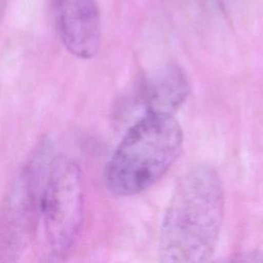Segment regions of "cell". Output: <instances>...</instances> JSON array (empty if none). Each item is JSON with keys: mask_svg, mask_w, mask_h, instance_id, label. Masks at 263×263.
Segmentation results:
<instances>
[{"mask_svg": "<svg viewBox=\"0 0 263 263\" xmlns=\"http://www.w3.org/2000/svg\"><path fill=\"white\" fill-rule=\"evenodd\" d=\"M58 27L67 50L81 60L97 55L101 17L97 0H58Z\"/></svg>", "mask_w": 263, "mask_h": 263, "instance_id": "obj_6", "label": "cell"}, {"mask_svg": "<svg viewBox=\"0 0 263 263\" xmlns=\"http://www.w3.org/2000/svg\"><path fill=\"white\" fill-rule=\"evenodd\" d=\"M84 187L79 164L54 154L41 192L35 242L42 263H64L73 253L84 221Z\"/></svg>", "mask_w": 263, "mask_h": 263, "instance_id": "obj_3", "label": "cell"}, {"mask_svg": "<svg viewBox=\"0 0 263 263\" xmlns=\"http://www.w3.org/2000/svg\"><path fill=\"white\" fill-rule=\"evenodd\" d=\"M222 181L216 170L199 164L179 181L164 212L158 263H211L224 219Z\"/></svg>", "mask_w": 263, "mask_h": 263, "instance_id": "obj_1", "label": "cell"}, {"mask_svg": "<svg viewBox=\"0 0 263 263\" xmlns=\"http://www.w3.org/2000/svg\"><path fill=\"white\" fill-rule=\"evenodd\" d=\"M54 156L42 143L15 176L0 204V263H17L34 236L41 192Z\"/></svg>", "mask_w": 263, "mask_h": 263, "instance_id": "obj_4", "label": "cell"}, {"mask_svg": "<svg viewBox=\"0 0 263 263\" xmlns=\"http://www.w3.org/2000/svg\"><path fill=\"white\" fill-rule=\"evenodd\" d=\"M183 140L174 115L151 114L132 123L105 167L109 192L125 197L151 187L178 159Z\"/></svg>", "mask_w": 263, "mask_h": 263, "instance_id": "obj_2", "label": "cell"}, {"mask_svg": "<svg viewBox=\"0 0 263 263\" xmlns=\"http://www.w3.org/2000/svg\"><path fill=\"white\" fill-rule=\"evenodd\" d=\"M191 91L189 78L179 65L171 63L140 77L124 100V113L135 121L151 114L174 115ZM134 122V120H133Z\"/></svg>", "mask_w": 263, "mask_h": 263, "instance_id": "obj_5", "label": "cell"}]
</instances>
